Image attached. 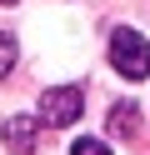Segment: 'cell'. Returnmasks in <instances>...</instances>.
Here are the masks:
<instances>
[{
    "label": "cell",
    "mask_w": 150,
    "mask_h": 155,
    "mask_svg": "<svg viewBox=\"0 0 150 155\" xmlns=\"http://www.w3.org/2000/svg\"><path fill=\"white\" fill-rule=\"evenodd\" d=\"M10 70H15V40H10V35H0V80H5Z\"/></svg>",
    "instance_id": "obj_5"
},
{
    "label": "cell",
    "mask_w": 150,
    "mask_h": 155,
    "mask_svg": "<svg viewBox=\"0 0 150 155\" xmlns=\"http://www.w3.org/2000/svg\"><path fill=\"white\" fill-rule=\"evenodd\" d=\"M5 140H10L15 155H30L35 140H40V120H35V115H10V120H5Z\"/></svg>",
    "instance_id": "obj_3"
},
{
    "label": "cell",
    "mask_w": 150,
    "mask_h": 155,
    "mask_svg": "<svg viewBox=\"0 0 150 155\" xmlns=\"http://www.w3.org/2000/svg\"><path fill=\"white\" fill-rule=\"evenodd\" d=\"M110 130L115 135H135V105L130 100H120L115 110H110Z\"/></svg>",
    "instance_id": "obj_4"
},
{
    "label": "cell",
    "mask_w": 150,
    "mask_h": 155,
    "mask_svg": "<svg viewBox=\"0 0 150 155\" xmlns=\"http://www.w3.org/2000/svg\"><path fill=\"white\" fill-rule=\"evenodd\" d=\"M80 110H85V100H80L75 85H55V90L40 95V125H55V130L60 125H75Z\"/></svg>",
    "instance_id": "obj_2"
},
{
    "label": "cell",
    "mask_w": 150,
    "mask_h": 155,
    "mask_svg": "<svg viewBox=\"0 0 150 155\" xmlns=\"http://www.w3.org/2000/svg\"><path fill=\"white\" fill-rule=\"evenodd\" d=\"M70 155H110V145H105V140H75Z\"/></svg>",
    "instance_id": "obj_6"
},
{
    "label": "cell",
    "mask_w": 150,
    "mask_h": 155,
    "mask_svg": "<svg viewBox=\"0 0 150 155\" xmlns=\"http://www.w3.org/2000/svg\"><path fill=\"white\" fill-rule=\"evenodd\" d=\"M110 60H115V70L125 75V80H145L150 75V45L140 30H115L110 35Z\"/></svg>",
    "instance_id": "obj_1"
}]
</instances>
